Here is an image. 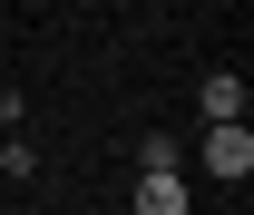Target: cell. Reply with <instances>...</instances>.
<instances>
[{"label": "cell", "mask_w": 254, "mask_h": 215, "mask_svg": "<svg viewBox=\"0 0 254 215\" xmlns=\"http://www.w3.org/2000/svg\"><path fill=\"white\" fill-rule=\"evenodd\" d=\"M205 176H225V186L254 176V137H245V118H235V127H205Z\"/></svg>", "instance_id": "6da1fadb"}, {"label": "cell", "mask_w": 254, "mask_h": 215, "mask_svg": "<svg viewBox=\"0 0 254 215\" xmlns=\"http://www.w3.org/2000/svg\"><path fill=\"white\" fill-rule=\"evenodd\" d=\"M137 215H186V176L176 166H147L137 176Z\"/></svg>", "instance_id": "3957f363"}, {"label": "cell", "mask_w": 254, "mask_h": 215, "mask_svg": "<svg viewBox=\"0 0 254 215\" xmlns=\"http://www.w3.org/2000/svg\"><path fill=\"white\" fill-rule=\"evenodd\" d=\"M195 108H205V127H235V118H245V78H235V69H215V78L195 88Z\"/></svg>", "instance_id": "7a4b0ae2"}]
</instances>
